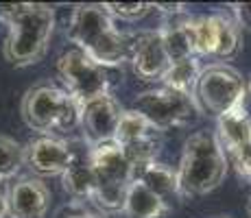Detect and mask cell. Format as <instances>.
<instances>
[{"mask_svg":"<svg viewBox=\"0 0 251 218\" xmlns=\"http://www.w3.org/2000/svg\"><path fill=\"white\" fill-rule=\"evenodd\" d=\"M216 218H229V216H216Z\"/></svg>","mask_w":251,"mask_h":218,"instance_id":"obj_27","label":"cell"},{"mask_svg":"<svg viewBox=\"0 0 251 218\" xmlns=\"http://www.w3.org/2000/svg\"><path fill=\"white\" fill-rule=\"evenodd\" d=\"M114 142L125 151L136 166L155 162L162 148V131L155 129L144 116L133 109H125L116 129Z\"/></svg>","mask_w":251,"mask_h":218,"instance_id":"obj_10","label":"cell"},{"mask_svg":"<svg viewBox=\"0 0 251 218\" xmlns=\"http://www.w3.org/2000/svg\"><path fill=\"white\" fill-rule=\"evenodd\" d=\"M57 76L64 85L61 90L70 94L79 105L109 94V85H112L109 68L96 64L76 48L66 50L57 59Z\"/></svg>","mask_w":251,"mask_h":218,"instance_id":"obj_7","label":"cell"},{"mask_svg":"<svg viewBox=\"0 0 251 218\" xmlns=\"http://www.w3.org/2000/svg\"><path fill=\"white\" fill-rule=\"evenodd\" d=\"M61 218H105L103 214H92V212H76V214H68Z\"/></svg>","mask_w":251,"mask_h":218,"instance_id":"obj_24","label":"cell"},{"mask_svg":"<svg viewBox=\"0 0 251 218\" xmlns=\"http://www.w3.org/2000/svg\"><path fill=\"white\" fill-rule=\"evenodd\" d=\"M133 111L144 116L153 127L164 133L168 129H179L192 124L199 118L201 107L192 94L160 85L138 94L136 103H133Z\"/></svg>","mask_w":251,"mask_h":218,"instance_id":"obj_6","label":"cell"},{"mask_svg":"<svg viewBox=\"0 0 251 218\" xmlns=\"http://www.w3.org/2000/svg\"><path fill=\"white\" fill-rule=\"evenodd\" d=\"M90 144L85 142H72V159L68 168L61 174L64 190L75 198H90L94 192V172H92V157H90Z\"/></svg>","mask_w":251,"mask_h":218,"instance_id":"obj_15","label":"cell"},{"mask_svg":"<svg viewBox=\"0 0 251 218\" xmlns=\"http://www.w3.org/2000/svg\"><path fill=\"white\" fill-rule=\"evenodd\" d=\"M94 192L92 201L100 212H123L129 183L136 172V164L125 155L116 142H105L90 148Z\"/></svg>","mask_w":251,"mask_h":218,"instance_id":"obj_5","label":"cell"},{"mask_svg":"<svg viewBox=\"0 0 251 218\" xmlns=\"http://www.w3.org/2000/svg\"><path fill=\"white\" fill-rule=\"evenodd\" d=\"M22 118L33 131L42 135H59L79 129L81 124V105L66 94L61 87L37 85L24 94L22 98Z\"/></svg>","mask_w":251,"mask_h":218,"instance_id":"obj_4","label":"cell"},{"mask_svg":"<svg viewBox=\"0 0 251 218\" xmlns=\"http://www.w3.org/2000/svg\"><path fill=\"white\" fill-rule=\"evenodd\" d=\"M7 216V201H4V194L0 192V218Z\"/></svg>","mask_w":251,"mask_h":218,"instance_id":"obj_25","label":"cell"},{"mask_svg":"<svg viewBox=\"0 0 251 218\" xmlns=\"http://www.w3.org/2000/svg\"><path fill=\"white\" fill-rule=\"evenodd\" d=\"M223 153L236 166V170H238L240 177H245L251 181V135L245 140H240V142L234 144V146L225 148Z\"/></svg>","mask_w":251,"mask_h":218,"instance_id":"obj_21","label":"cell"},{"mask_svg":"<svg viewBox=\"0 0 251 218\" xmlns=\"http://www.w3.org/2000/svg\"><path fill=\"white\" fill-rule=\"evenodd\" d=\"M4 201L11 218H46L50 210V190L40 177L24 174L9 183Z\"/></svg>","mask_w":251,"mask_h":218,"instance_id":"obj_12","label":"cell"},{"mask_svg":"<svg viewBox=\"0 0 251 218\" xmlns=\"http://www.w3.org/2000/svg\"><path fill=\"white\" fill-rule=\"evenodd\" d=\"M249 214H251V198H249Z\"/></svg>","mask_w":251,"mask_h":218,"instance_id":"obj_26","label":"cell"},{"mask_svg":"<svg viewBox=\"0 0 251 218\" xmlns=\"http://www.w3.org/2000/svg\"><path fill=\"white\" fill-rule=\"evenodd\" d=\"M231 20L240 31H251V2H236L231 4Z\"/></svg>","mask_w":251,"mask_h":218,"instance_id":"obj_22","label":"cell"},{"mask_svg":"<svg viewBox=\"0 0 251 218\" xmlns=\"http://www.w3.org/2000/svg\"><path fill=\"white\" fill-rule=\"evenodd\" d=\"M201 70H203V68L199 66V57L175 61V64H171V68L166 70V74L162 76L160 83L195 96V85H197V81H199Z\"/></svg>","mask_w":251,"mask_h":218,"instance_id":"obj_18","label":"cell"},{"mask_svg":"<svg viewBox=\"0 0 251 218\" xmlns=\"http://www.w3.org/2000/svg\"><path fill=\"white\" fill-rule=\"evenodd\" d=\"M103 9L114 18V20H125V22H136L142 20L153 4L149 2H105Z\"/></svg>","mask_w":251,"mask_h":218,"instance_id":"obj_20","label":"cell"},{"mask_svg":"<svg viewBox=\"0 0 251 218\" xmlns=\"http://www.w3.org/2000/svg\"><path fill=\"white\" fill-rule=\"evenodd\" d=\"M72 159V142H66L55 135H40L31 140L24 148V162L40 177H57L64 174Z\"/></svg>","mask_w":251,"mask_h":218,"instance_id":"obj_14","label":"cell"},{"mask_svg":"<svg viewBox=\"0 0 251 218\" xmlns=\"http://www.w3.org/2000/svg\"><path fill=\"white\" fill-rule=\"evenodd\" d=\"M133 179L142 181L149 190L155 192L160 198H164L171 207H175L177 201L183 198L181 192H179V183H177V172L173 170V168H168L166 164H160L157 159L155 162L136 166Z\"/></svg>","mask_w":251,"mask_h":218,"instance_id":"obj_16","label":"cell"},{"mask_svg":"<svg viewBox=\"0 0 251 218\" xmlns=\"http://www.w3.org/2000/svg\"><path fill=\"white\" fill-rule=\"evenodd\" d=\"M190 35L197 57H214L219 64L234 59L243 46V31L229 13L190 16Z\"/></svg>","mask_w":251,"mask_h":218,"instance_id":"obj_8","label":"cell"},{"mask_svg":"<svg viewBox=\"0 0 251 218\" xmlns=\"http://www.w3.org/2000/svg\"><path fill=\"white\" fill-rule=\"evenodd\" d=\"M238 105H240V109L251 118V79L245 81V92H243V98L238 100Z\"/></svg>","mask_w":251,"mask_h":218,"instance_id":"obj_23","label":"cell"},{"mask_svg":"<svg viewBox=\"0 0 251 218\" xmlns=\"http://www.w3.org/2000/svg\"><path fill=\"white\" fill-rule=\"evenodd\" d=\"M123 107L112 94L99 96L94 100L81 105V131H83V142L90 146H99L105 142H114L116 129H118Z\"/></svg>","mask_w":251,"mask_h":218,"instance_id":"obj_11","label":"cell"},{"mask_svg":"<svg viewBox=\"0 0 251 218\" xmlns=\"http://www.w3.org/2000/svg\"><path fill=\"white\" fill-rule=\"evenodd\" d=\"M66 35L76 50L85 52L90 59L105 68L129 61L131 33L120 31L103 4H76L70 13Z\"/></svg>","mask_w":251,"mask_h":218,"instance_id":"obj_1","label":"cell"},{"mask_svg":"<svg viewBox=\"0 0 251 218\" xmlns=\"http://www.w3.org/2000/svg\"><path fill=\"white\" fill-rule=\"evenodd\" d=\"M24 166V146L11 135H0V183L13 181Z\"/></svg>","mask_w":251,"mask_h":218,"instance_id":"obj_19","label":"cell"},{"mask_svg":"<svg viewBox=\"0 0 251 218\" xmlns=\"http://www.w3.org/2000/svg\"><path fill=\"white\" fill-rule=\"evenodd\" d=\"M129 61L133 72L142 81H162L166 70L171 68V59L166 55L160 31H140L131 33V52Z\"/></svg>","mask_w":251,"mask_h":218,"instance_id":"obj_13","label":"cell"},{"mask_svg":"<svg viewBox=\"0 0 251 218\" xmlns=\"http://www.w3.org/2000/svg\"><path fill=\"white\" fill-rule=\"evenodd\" d=\"M245 92V79L229 64H210L201 70L195 85V100L203 111L223 116L238 105Z\"/></svg>","mask_w":251,"mask_h":218,"instance_id":"obj_9","label":"cell"},{"mask_svg":"<svg viewBox=\"0 0 251 218\" xmlns=\"http://www.w3.org/2000/svg\"><path fill=\"white\" fill-rule=\"evenodd\" d=\"M123 212L129 218H164L171 214L173 207L164 198H160L155 192H151L142 181L131 179L127 196H125Z\"/></svg>","mask_w":251,"mask_h":218,"instance_id":"obj_17","label":"cell"},{"mask_svg":"<svg viewBox=\"0 0 251 218\" xmlns=\"http://www.w3.org/2000/svg\"><path fill=\"white\" fill-rule=\"evenodd\" d=\"M175 172L181 196H201L216 190L227 174V157L216 133H192L183 144L181 162Z\"/></svg>","mask_w":251,"mask_h":218,"instance_id":"obj_3","label":"cell"},{"mask_svg":"<svg viewBox=\"0 0 251 218\" xmlns=\"http://www.w3.org/2000/svg\"><path fill=\"white\" fill-rule=\"evenodd\" d=\"M2 20L7 24L4 59L11 66L24 68L37 64L46 55L55 31V11L48 4L22 2L2 7Z\"/></svg>","mask_w":251,"mask_h":218,"instance_id":"obj_2","label":"cell"}]
</instances>
